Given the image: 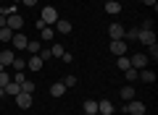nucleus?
Segmentation results:
<instances>
[{"instance_id":"nucleus-11","label":"nucleus","mask_w":158,"mask_h":115,"mask_svg":"<svg viewBox=\"0 0 158 115\" xmlns=\"http://www.w3.org/2000/svg\"><path fill=\"white\" fill-rule=\"evenodd\" d=\"M98 115H113V105L108 99H98Z\"/></svg>"},{"instance_id":"nucleus-29","label":"nucleus","mask_w":158,"mask_h":115,"mask_svg":"<svg viewBox=\"0 0 158 115\" xmlns=\"http://www.w3.org/2000/svg\"><path fill=\"white\" fill-rule=\"evenodd\" d=\"M148 58H153V60L158 58V44H148Z\"/></svg>"},{"instance_id":"nucleus-5","label":"nucleus","mask_w":158,"mask_h":115,"mask_svg":"<svg viewBox=\"0 0 158 115\" xmlns=\"http://www.w3.org/2000/svg\"><path fill=\"white\" fill-rule=\"evenodd\" d=\"M111 52L116 55V58L127 55V42H124V39H111Z\"/></svg>"},{"instance_id":"nucleus-19","label":"nucleus","mask_w":158,"mask_h":115,"mask_svg":"<svg viewBox=\"0 0 158 115\" xmlns=\"http://www.w3.org/2000/svg\"><path fill=\"white\" fill-rule=\"evenodd\" d=\"M63 52H66V47H63L61 42H53L50 44V58H61Z\"/></svg>"},{"instance_id":"nucleus-16","label":"nucleus","mask_w":158,"mask_h":115,"mask_svg":"<svg viewBox=\"0 0 158 115\" xmlns=\"http://www.w3.org/2000/svg\"><path fill=\"white\" fill-rule=\"evenodd\" d=\"M53 37H56V29L53 26H42L40 29V39H42V42H50Z\"/></svg>"},{"instance_id":"nucleus-33","label":"nucleus","mask_w":158,"mask_h":115,"mask_svg":"<svg viewBox=\"0 0 158 115\" xmlns=\"http://www.w3.org/2000/svg\"><path fill=\"white\" fill-rule=\"evenodd\" d=\"M21 3H24L27 8H34V6H37V0H21Z\"/></svg>"},{"instance_id":"nucleus-26","label":"nucleus","mask_w":158,"mask_h":115,"mask_svg":"<svg viewBox=\"0 0 158 115\" xmlns=\"http://www.w3.org/2000/svg\"><path fill=\"white\" fill-rule=\"evenodd\" d=\"M87 113H98V99H87L85 102V115Z\"/></svg>"},{"instance_id":"nucleus-25","label":"nucleus","mask_w":158,"mask_h":115,"mask_svg":"<svg viewBox=\"0 0 158 115\" xmlns=\"http://www.w3.org/2000/svg\"><path fill=\"white\" fill-rule=\"evenodd\" d=\"M116 66H118V71H127V68H132V66H129V58H127V55L116 58Z\"/></svg>"},{"instance_id":"nucleus-3","label":"nucleus","mask_w":158,"mask_h":115,"mask_svg":"<svg viewBox=\"0 0 158 115\" xmlns=\"http://www.w3.org/2000/svg\"><path fill=\"white\" fill-rule=\"evenodd\" d=\"M129 66L135 68V71H142V68L148 66V55H142V52H137V55H132V58H129Z\"/></svg>"},{"instance_id":"nucleus-27","label":"nucleus","mask_w":158,"mask_h":115,"mask_svg":"<svg viewBox=\"0 0 158 115\" xmlns=\"http://www.w3.org/2000/svg\"><path fill=\"white\" fill-rule=\"evenodd\" d=\"M61 81H63V86H66V89H71V86H77V76H63Z\"/></svg>"},{"instance_id":"nucleus-13","label":"nucleus","mask_w":158,"mask_h":115,"mask_svg":"<svg viewBox=\"0 0 158 115\" xmlns=\"http://www.w3.org/2000/svg\"><path fill=\"white\" fill-rule=\"evenodd\" d=\"M106 13L108 16H118V13H121V3H118V0H108L106 3Z\"/></svg>"},{"instance_id":"nucleus-4","label":"nucleus","mask_w":158,"mask_h":115,"mask_svg":"<svg viewBox=\"0 0 158 115\" xmlns=\"http://www.w3.org/2000/svg\"><path fill=\"white\" fill-rule=\"evenodd\" d=\"M13 99H16V105H19L21 110H29V107H32V102H34V99H32V94H27V92H19Z\"/></svg>"},{"instance_id":"nucleus-15","label":"nucleus","mask_w":158,"mask_h":115,"mask_svg":"<svg viewBox=\"0 0 158 115\" xmlns=\"http://www.w3.org/2000/svg\"><path fill=\"white\" fill-rule=\"evenodd\" d=\"M137 79H140V81H145V84H153V81H156V73L148 71V68H142V71H137Z\"/></svg>"},{"instance_id":"nucleus-36","label":"nucleus","mask_w":158,"mask_h":115,"mask_svg":"<svg viewBox=\"0 0 158 115\" xmlns=\"http://www.w3.org/2000/svg\"><path fill=\"white\" fill-rule=\"evenodd\" d=\"M0 97H6V89H0Z\"/></svg>"},{"instance_id":"nucleus-10","label":"nucleus","mask_w":158,"mask_h":115,"mask_svg":"<svg viewBox=\"0 0 158 115\" xmlns=\"http://www.w3.org/2000/svg\"><path fill=\"white\" fill-rule=\"evenodd\" d=\"M27 42H29V39L27 37H24V34H13V39H11V44H13V50H27Z\"/></svg>"},{"instance_id":"nucleus-32","label":"nucleus","mask_w":158,"mask_h":115,"mask_svg":"<svg viewBox=\"0 0 158 115\" xmlns=\"http://www.w3.org/2000/svg\"><path fill=\"white\" fill-rule=\"evenodd\" d=\"M61 60H66V63H71V60H74V55H71V52H69V50H66V52L61 55Z\"/></svg>"},{"instance_id":"nucleus-1","label":"nucleus","mask_w":158,"mask_h":115,"mask_svg":"<svg viewBox=\"0 0 158 115\" xmlns=\"http://www.w3.org/2000/svg\"><path fill=\"white\" fill-rule=\"evenodd\" d=\"M124 113H129V115H145L148 113V107H145V102L142 99H129V102L124 105Z\"/></svg>"},{"instance_id":"nucleus-30","label":"nucleus","mask_w":158,"mask_h":115,"mask_svg":"<svg viewBox=\"0 0 158 115\" xmlns=\"http://www.w3.org/2000/svg\"><path fill=\"white\" fill-rule=\"evenodd\" d=\"M140 29L142 32H153V18H145V21L140 24Z\"/></svg>"},{"instance_id":"nucleus-17","label":"nucleus","mask_w":158,"mask_h":115,"mask_svg":"<svg viewBox=\"0 0 158 115\" xmlns=\"http://www.w3.org/2000/svg\"><path fill=\"white\" fill-rule=\"evenodd\" d=\"M121 99H127V102H129V99H135L137 94H135V86H132V84H127V86H121Z\"/></svg>"},{"instance_id":"nucleus-28","label":"nucleus","mask_w":158,"mask_h":115,"mask_svg":"<svg viewBox=\"0 0 158 115\" xmlns=\"http://www.w3.org/2000/svg\"><path fill=\"white\" fill-rule=\"evenodd\" d=\"M8 81H11V73H8V71H0V89H6Z\"/></svg>"},{"instance_id":"nucleus-21","label":"nucleus","mask_w":158,"mask_h":115,"mask_svg":"<svg viewBox=\"0 0 158 115\" xmlns=\"http://www.w3.org/2000/svg\"><path fill=\"white\" fill-rule=\"evenodd\" d=\"M40 50H42V44H40V39H29V42H27V52H32V55H37Z\"/></svg>"},{"instance_id":"nucleus-39","label":"nucleus","mask_w":158,"mask_h":115,"mask_svg":"<svg viewBox=\"0 0 158 115\" xmlns=\"http://www.w3.org/2000/svg\"><path fill=\"white\" fill-rule=\"evenodd\" d=\"M13 3H21V0H13Z\"/></svg>"},{"instance_id":"nucleus-6","label":"nucleus","mask_w":158,"mask_h":115,"mask_svg":"<svg viewBox=\"0 0 158 115\" xmlns=\"http://www.w3.org/2000/svg\"><path fill=\"white\" fill-rule=\"evenodd\" d=\"M6 26L11 29V32H19V29L24 26V18L19 16V13H11V16H8V21H6Z\"/></svg>"},{"instance_id":"nucleus-14","label":"nucleus","mask_w":158,"mask_h":115,"mask_svg":"<svg viewBox=\"0 0 158 115\" xmlns=\"http://www.w3.org/2000/svg\"><path fill=\"white\" fill-rule=\"evenodd\" d=\"M13 58H16V52H13V50H3V52H0V63H3V68L11 66Z\"/></svg>"},{"instance_id":"nucleus-20","label":"nucleus","mask_w":158,"mask_h":115,"mask_svg":"<svg viewBox=\"0 0 158 115\" xmlns=\"http://www.w3.org/2000/svg\"><path fill=\"white\" fill-rule=\"evenodd\" d=\"M19 92H21V84H16V81H13V79H11V81L6 84V94H11V97H16Z\"/></svg>"},{"instance_id":"nucleus-35","label":"nucleus","mask_w":158,"mask_h":115,"mask_svg":"<svg viewBox=\"0 0 158 115\" xmlns=\"http://www.w3.org/2000/svg\"><path fill=\"white\" fill-rule=\"evenodd\" d=\"M6 21H8V16H3V13H0V29L6 26Z\"/></svg>"},{"instance_id":"nucleus-12","label":"nucleus","mask_w":158,"mask_h":115,"mask_svg":"<svg viewBox=\"0 0 158 115\" xmlns=\"http://www.w3.org/2000/svg\"><path fill=\"white\" fill-rule=\"evenodd\" d=\"M63 94H66V86H63V81H56V84H50V97L61 99Z\"/></svg>"},{"instance_id":"nucleus-2","label":"nucleus","mask_w":158,"mask_h":115,"mask_svg":"<svg viewBox=\"0 0 158 115\" xmlns=\"http://www.w3.org/2000/svg\"><path fill=\"white\" fill-rule=\"evenodd\" d=\"M58 18H61V16H58V11L53 6H45V8H42V13H40V21L45 24V26H53Z\"/></svg>"},{"instance_id":"nucleus-37","label":"nucleus","mask_w":158,"mask_h":115,"mask_svg":"<svg viewBox=\"0 0 158 115\" xmlns=\"http://www.w3.org/2000/svg\"><path fill=\"white\" fill-rule=\"evenodd\" d=\"M0 71H6V68H3V63H0Z\"/></svg>"},{"instance_id":"nucleus-38","label":"nucleus","mask_w":158,"mask_h":115,"mask_svg":"<svg viewBox=\"0 0 158 115\" xmlns=\"http://www.w3.org/2000/svg\"><path fill=\"white\" fill-rule=\"evenodd\" d=\"M87 115H98V113H87Z\"/></svg>"},{"instance_id":"nucleus-34","label":"nucleus","mask_w":158,"mask_h":115,"mask_svg":"<svg viewBox=\"0 0 158 115\" xmlns=\"http://www.w3.org/2000/svg\"><path fill=\"white\" fill-rule=\"evenodd\" d=\"M142 3H145V6H153V8L158 6V0H142Z\"/></svg>"},{"instance_id":"nucleus-24","label":"nucleus","mask_w":158,"mask_h":115,"mask_svg":"<svg viewBox=\"0 0 158 115\" xmlns=\"http://www.w3.org/2000/svg\"><path fill=\"white\" fill-rule=\"evenodd\" d=\"M34 89H37V86H34V81H29V79H24V81H21V92L34 94Z\"/></svg>"},{"instance_id":"nucleus-22","label":"nucleus","mask_w":158,"mask_h":115,"mask_svg":"<svg viewBox=\"0 0 158 115\" xmlns=\"http://www.w3.org/2000/svg\"><path fill=\"white\" fill-rule=\"evenodd\" d=\"M13 34H16V32H11L8 26H3V29H0V42H11Z\"/></svg>"},{"instance_id":"nucleus-7","label":"nucleus","mask_w":158,"mask_h":115,"mask_svg":"<svg viewBox=\"0 0 158 115\" xmlns=\"http://www.w3.org/2000/svg\"><path fill=\"white\" fill-rule=\"evenodd\" d=\"M53 29H56V34H69L74 26H71V21H69V18H58V21L53 24Z\"/></svg>"},{"instance_id":"nucleus-31","label":"nucleus","mask_w":158,"mask_h":115,"mask_svg":"<svg viewBox=\"0 0 158 115\" xmlns=\"http://www.w3.org/2000/svg\"><path fill=\"white\" fill-rule=\"evenodd\" d=\"M124 79H129V84H132V81L137 79V71H135V68H127V71H124Z\"/></svg>"},{"instance_id":"nucleus-40","label":"nucleus","mask_w":158,"mask_h":115,"mask_svg":"<svg viewBox=\"0 0 158 115\" xmlns=\"http://www.w3.org/2000/svg\"><path fill=\"white\" fill-rule=\"evenodd\" d=\"M61 115H63V113H61Z\"/></svg>"},{"instance_id":"nucleus-23","label":"nucleus","mask_w":158,"mask_h":115,"mask_svg":"<svg viewBox=\"0 0 158 115\" xmlns=\"http://www.w3.org/2000/svg\"><path fill=\"white\" fill-rule=\"evenodd\" d=\"M11 68H13V71H24V68H27V60H24V58H13V63H11Z\"/></svg>"},{"instance_id":"nucleus-8","label":"nucleus","mask_w":158,"mask_h":115,"mask_svg":"<svg viewBox=\"0 0 158 115\" xmlns=\"http://www.w3.org/2000/svg\"><path fill=\"white\" fill-rule=\"evenodd\" d=\"M42 66H45V60H42L40 55H32V58L27 60V68H29V71H42Z\"/></svg>"},{"instance_id":"nucleus-9","label":"nucleus","mask_w":158,"mask_h":115,"mask_svg":"<svg viewBox=\"0 0 158 115\" xmlns=\"http://www.w3.org/2000/svg\"><path fill=\"white\" fill-rule=\"evenodd\" d=\"M108 37L111 39H124V26L121 24H111L108 26Z\"/></svg>"},{"instance_id":"nucleus-18","label":"nucleus","mask_w":158,"mask_h":115,"mask_svg":"<svg viewBox=\"0 0 158 115\" xmlns=\"http://www.w3.org/2000/svg\"><path fill=\"white\" fill-rule=\"evenodd\" d=\"M137 39H140L142 44H156V34H153V32H142V29H140V37H137Z\"/></svg>"}]
</instances>
